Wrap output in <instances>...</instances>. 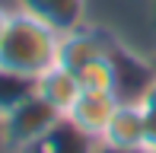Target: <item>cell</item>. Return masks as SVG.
<instances>
[{
	"label": "cell",
	"instance_id": "6da1fadb",
	"mask_svg": "<svg viewBox=\"0 0 156 153\" xmlns=\"http://www.w3.org/2000/svg\"><path fill=\"white\" fill-rule=\"evenodd\" d=\"M61 54V32L41 23L38 16L26 10H10L6 35L0 45V67L13 73H23L29 80H38L45 70L58 64Z\"/></svg>",
	"mask_w": 156,
	"mask_h": 153
},
{
	"label": "cell",
	"instance_id": "7a4b0ae2",
	"mask_svg": "<svg viewBox=\"0 0 156 153\" xmlns=\"http://www.w3.org/2000/svg\"><path fill=\"white\" fill-rule=\"evenodd\" d=\"M61 118L64 115L45 99V96H38V89H35L32 96H26L16 109H10V112L0 118L3 153H23L26 147H32L35 141H41Z\"/></svg>",
	"mask_w": 156,
	"mask_h": 153
},
{
	"label": "cell",
	"instance_id": "3957f363",
	"mask_svg": "<svg viewBox=\"0 0 156 153\" xmlns=\"http://www.w3.org/2000/svg\"><path fill=\"white\" fill-rule=\"evenodd\" d=\"M99 144L115 153H144L150 147V134H147V115L137 99H121L115 115L108 118Z\"/></svg>",
	"mask_w": 156,
	"mask_h": 153
},
{
	"label": "cell",
	"instance_id": "277c9868",
	"mask_svg": "<svg viewBox=\"0 0 156 153\" xmlns=\"http://www.w3.org/2000/svg\"><path fill=\"white\" fill-rule=\"evenodd\" d=\"M112 48H115V41L105 29H99V26H89L83 23L80 29H70L61 35V54H58V64H64L67 70H80L83 64H89V61L102 58V54H108Z\"/></svg>",
	"mask_w": 156,
	"mask_h": 153
},
{
	"label": "cell",
	"instance_id": "5b68a950",
	"mask_svg": "<svg viewBox=\"0 0 156 153\" xmlns=\"http://www.w3.org/2000/svg\"><path fill=\"white\" fill-rule=\"evenodd\" d=\"M118 102H121V96H115V93H93V89H83L64 118H67L76 131H83L86 137L99 141L102 131H105V124H108V118L115 115Z\"/></svg>",
	"mask_w": 156,
	"mask_h": 153
},
{
	"label": "cell",
	"instance_id": "8992f818",
	"mask_svg": "<svg viewBox=\"0 0 156 153\" xmlns=\"http://www.w3.org/2000/svg\"><path fill=\"white\" fill-rule=\"evenodd\" d=\"M16 6L38 16L61 35L70 29H80L89 16V0H16Z\"/></svg>",
	"mask_w": 156,
	"mask_h": 153
},
{
	"label": "cell",
	"instance_id": "52a82bcc",
	"mask_svg": "<svg viewBox=\"0 0 156 153\" xmlns=\"http://www.w3.org/2000/svg\"><path fill=\"white\" fill-rule=\"evenodd\" d=\"M35 89H38V96H45V99L51 102L61 115H67L70 105L76 102V96L83 93V86H80V80H76V73L67 70L64 64H54L51 70H45L38 80H35Z\"/></svg>",
	"mask_w": 156,
	"mask_h": 153
},
{
	"label": "cell",
	"instance_id": "ba28073f",
	"mask_svg": "<svg viewBox=\"0 0 156 153\" xmlns=\"http://www.w3.org/2000/svg\"><path fill=\"white\" fill-rule=\"evenodd\" d=\"M99 141L86 137L83 131H76L67 118H61L41 141H35L32 147H26L23 153H96Z\"/></svg>",
	"mask_w": 156,
	"mask_h": 153
},
{
	"label": "cell",
	"instance_id": "9c48e42d",
	"mask_svg": "<svg viewBox=\"0 0 156 153\" xmlns=\"http://www.w3.org/2000/svg\"><path fill=\"white\" fill-rule=\"evenodd\" d=\"M32 93H35V80L0 67V118L10 112V109H16L19 102H23L26 96H32Z\"/></svg>",
	"mask_w": 156,
	"mask_h": 153
},
{
	"label": "cell",
	"instance_id": "30bf717a",
	"mask_svg": "<svg viewBox=\"0 0 156 153\" xmlns=\"http://www.w3.org/2000/svg\"><path fill=\"white\" fill-rule=\"evenodd\" d=\"M137 102L147 115V134H150V147H156V70L150 73V80L144 83V89L137 93Z\"/></svg>",
	"mask_w": 156,
	"mask_h": 153
},
{
	"label": "cell",
	"instance_id": "8fae6325",
	"mask_svg": "<svg viewBox=\"0 0 156 153\" xmlns=\"http://www.w3.org/2000/svg\"><path fill=\"white\" fill-rule=\"evenodd\" d=\"M6 23H10V10L0 6V45H3V35H6Z\"/></svg>",
	"mask_w": 156,
	"mask_h": 153
},
{
	"label": "cell",
	"instance_id": "7c38bea8",
	"mask_svg": "<svg viewBox=\"0 0 156 153\" xmlns=\"http://www.w3.org/2000/svg\"><path fill=\"white\" fill-rule=\"evenodd\" d=\"M144 153H156V147H147V150H144Z\"/></svg>",
	"mask_w": 156,
	"mask_h": 153
},
{
	"label": "cell",
	"instance_id": "4fadbf2b",
	"mask_svg": "<svg viewBox=\"0 0 156 153\" xmlns=\"http://www.w3.org/2000/svg\"><path fill=\"white\" fill-rule=\"evenodd\" d=\"M0 153H3V134H0Z\"/></svg>",
	"mask_w": 156,
	"mask_h": 153
},
{
	"label": "cell",
	"instance_id": "5bb4252c",
	"mask_svg": "<svg viewBox=\"0 0 156 153\" xmlns=\"http://www.w3.org/2000/svg\"><path fill=\"white\" fill-rule=\"evenodd\" d=\"M153 67H156V58H153Z\"/></svg>",
	"mask_w": 156,
	"mask_h": 153
}]
</instances>
